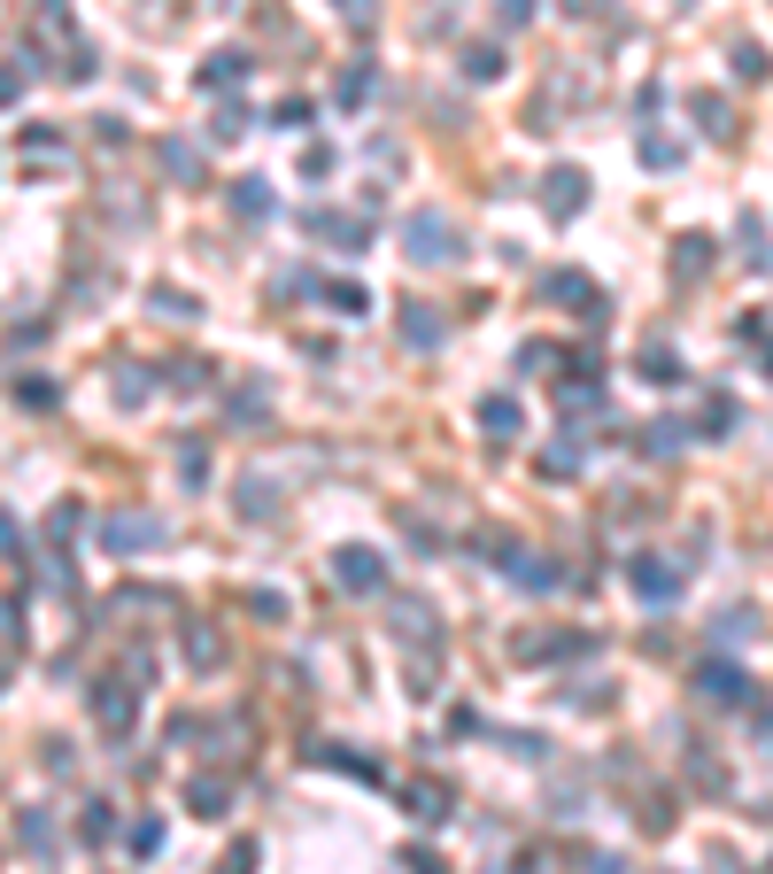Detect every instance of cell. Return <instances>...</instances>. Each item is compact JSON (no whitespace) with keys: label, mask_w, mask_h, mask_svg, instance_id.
<instances>
[{"label":"cell","mask_w":773,"mask_h":874,"mask_svg":"<svg viewBox=\"0 0 773 874\" xmlns=\"http://www.w3.org/2000/svg\"><path fill=\"white\" fill-rule=\"evenodd\" d=\"M626 580H634V596H642V604H673V596H681V565H665V557H650V549L634 557V573H626Z\"/></svg>","instance_id":"cell-5"},{"label":"cell","mask_w":773,"mask_h":874,"mask_svg":"<svg viewBox=\"0 0 773 874\" xmlns=\"http://www.w3.org/2000/svg\"><path fill=\"white\" fill-rule=\"evenodd\" d=\"M403 805H410L418 821H449V782H434V774H426V782H403Z\"/></svg>","instance_id":"cell-9"},{"label":"cell","mask_w":773,"mask_h":874,"mask_svg":"<svg viewBox=\"0 0 773 874\" xmlns=\"http://www.w3.org/2000/svg\"><path fill=\"white\" fill-rule=\"evenodd\" d=\"M186 658H194V666H217V658H225V643H217V635H201V627H194V635H186Z\"/></svg>","instance_id":"cell-27"},{"label":"cell","mask_w":773,"mask_h":874,"mask_svg":"<svg viewBox=\"0 0 773 874\" xmlns=\"http://www.w3.org/2000/svg\"><path fill=\"white\" fill-rule=\"evenodd\" d=\"M759 743H766V751H773V712H766V719H759Z\"/></svg>","instance_id":"cell-38"},{"label":"cell","mask_w":773,"mask_h":874,"mask_svg":"<svg viewBox=\"0 0 773 874\" xmlns=\"http://www.w3.org/2000/svg\"><path fill=\"white\" fill-rule=\"evenodd\" d=\"M132 852H140V860L162 852V821H140V828H132Z\"/></svg>","instance_id":"cell-30"},{"label":"cell","mask_w":773,"mask_h":874,"mask_svg":"<svg viewBox=\"0 0 773 874\" xmlns=\"http://www.w3.org/2000/svg\"><path fill=\"white\" fill-rule=\"evenodd\" d=\"M240 70H248L240 54H209V62H201V86H209V93H217V86H240Z\"/></svg>","instance_id":"cell-18"},{"label":"cell","mask_w":773,"mask_h":874,"mask_svg":"<svg viewBox=\"0 0 773 874\" xmlns=\"http://www.w3.org/2000/svg\"><path fill=\"white\" fill-rule=\"evenodd\" d=\"M735 78H766V54H759V47H751V39H743V47H735Z\"/></svg>","instance_id":"cell-31"},{"label":"cell","mask_w":773,"mask_h":874,"mask_svg":"<svg viewBox=\"0 0 773 874\" xmlns=\"http://www.w3.org/2000/svg\"><path fill=\"white\" fill-rule=\"evenodd\" d=\"M681 441H688V426H673V418H665V426H650V434H642V449H657V457H673V449H681Z\"/></svg>","instance_id":"cell-23"},{"label":"cell","mask_w":773,"mask_h":874,"mask_svg":"<svg viewBox=\"0 0 773 874\" xmlns=\"http://www.w3.org/2000/svg\"><path fill=\"white\" fill-rule=\"evenodd\" d=\"M39 23L62 39V31H70V0H39Z\"/></svg>","instance_id":"cell-32"},{"label":"cell","mask_w":773,"mask_h":874,"mask_svg":"<svg viewBox=\"0 0 773 874\" xmlns=\"http://www.w3.org/2000/svg\"><path fill=\"white\" fill-rule=\"evenodd\" d=\"M78 836H86V844H109V836H117V813H109V805L93 797V805L78 813Z\"/></svg>","instance_id":"cell-17"},{"label":"cell","mask_w":773,"mask_h":874,"mask_svg":"<svg viewBox=\"0 0 773 874\" xmlns=\"http://www.w3.org/2000/svg\"><path fill=\"white\" fill-rule=\"evenodd\" d=\"M642 163H650V171H673L681 148H673V140H642Z\"/></svg>","instance_id":"cell-28"},{"label":"cell","mask_w":773,"mask_h":874,"mask_svg":"<svg viewBox=\"0 0 773 874\" xmlns=\"http://www.w3.org/2000/svg\"><path fill=\"white\" fill-rule=\"evenodd\" d=\"M642 371H650L657 387H673V379H681V364H673V349H642Z\"/></svg>","instance_id":"cell-25"},{"label":"cell","mask_w":773,"mask_h":874,"mask_svg":"<svg viewBox=\"0 0 773 874\" xmlns=\"http://www.w3.org/2000/svg\"><path fill=\"white\" fill-rule=\"evenodd\" d=\"M240 512H248V519H271V512H279V504H271V480H264V473H248V480H240Z\"/></svg>","instance_id":"cell-15"},{"label":"cell","mask_w":773,"mask_h":874,"mask_svg":"<svg viewBox=\"0 0 773 874\" xmlns=\"http://www.w3.org/2000/svg\"><path fill=\"white\" fill-rule=\"evenodd\" d=\"M333 580H340L348 596H371V588L387 580V565H379V549H364V542H348V549H333Z\"/></svg>","instance_id":"cell-2"},{"label":"cell","mask_w":773,"mask_h":874,"mask_svg":"<svg viewBox=\"0 0 773 874\" xmlns=\"http://www.w3.org/2000/svg\"><path fill=\"white\" fill-rule=\"evenodd\" d=\"M16 93H23V62H0V109H8Z\"/></svg>","instance_id":"cell-34"},{"label":"cell","mask_w":773,"mask_h":874,"mask_svg":"<svg viewBox=\"0 0 773 874\" xmlns=\"http://www.w3.org/2000/svg\"><path fill=\"white\" fill-rule=\"evenodd\" d=\"M16 844H23L31 860H54V821H47V805H23V813H16Z\"/></svg>","instance_id":"cell-8"},{"label":"cell","mask_w":773,"mask_h":874,"mask_svg":"<svg viewBox=\"0 0 773 874\" xmlns=\"http://www.w3.org/2000/svg\"><path fill=\"white\" fill-rule=\"evenodd\" d=\"M403 248H410L418 264H449V256H457V225H449L442 209H410V217H403Z\"/></svg>","instance_id":"cell-1"},{"label":"cell","mask_w":773,"mask_h":874,"mask_svg":"<svg viewBox=\"0 0 773 874\" xmlns=\"http://www.w3.org/2000/svg\"><path fill=\"white\" fill-rule=\"evenodd\" d=\"M232 209H240V217H271V186H264V178H240V186H232Z\"/></svg>","instance_id":"cell-14"},{"label":"cell","mask_w":773,"mask_h":874,"mask_svg":"<svg viewBox=\"0 0 773 874\" xmlns=\"http://www.w3.org/2000/svg\"><path fill=\"white\" fill-rule=\"evenodd\" d=\"M132 712H140L132 682H93V719H101L109 735H125V727H132Z\"/></svg>","instance_id":"cell-7"},{"label":"cell","mask_w":773,"mask_h":874,"mask_svg":"<svg viewBox=\"0 0 773 874\" xmlns=\"http://www.w3.org/2000/svg\"><path fill=\"white\" fill-rule=\"evenodd\" d=\"M696 689H704V704H751V674L727 666V658H712V666L696 674Z\"/></svg>","instance_id":"cell-6"},{"label":"cell","mask_w":773,"mask_h":874,"mask_svg":"<svg viewBox=\"0 0 773 874\" xmlns=\"http://www.w3.org/2000/svg\"><path fill=\"white\" fill-rule=\"evenodd\" d=\"M581 201H588V171H573V163H557V171L542 178V209H549L557 225H573V217H581Z\"/></svg>","instance_id":"cell-3"},{"label":"cell","mask_w":773,"mask_h":874,"mask_svg":"<svg viewBox=\"0 0 773 874\" xmlns=\"http://www.w3.org/2000/svg\"><path fill=\"white\" fill-rule=\"evenodd\" d=\"M588 8H596V0H573V16H588Z\"/></svg>","instance_id":"cell-39"},{"label":"cell","mask_w":773,"mask_h":874,"mask_svg":"<svg viewBox=\"0 0 773 874\" xmlns=\"http://www.w3.org/2000/svg\"><path fill=\"white\" fill-rule=\"evenodd\" d=\"M209 140H240V109H232V101L217 109V125H209Z\"/></svg>","instance_id":"cell-33"},{"label":"cell","mask_w":773,"mask_h":874,"mask_svg":"<svg viewBox=\"0 0 773 874\" xmlns=\"http://www.w3.org/2000/svg\"><path fill=\"white\" fill-rule=\"evenodd\" d=\"M403 334H410L418 349H434V341H442V326H434V310H403Z\"/></svg>","instance_id":"cell-22"},{"label":"cell","mask_w":773,"mask_h":874,"mask_svg":"<svg viewBox=\"0 0 773 874\" xmlns=\"http://www.w3.org/2000/svg\"><path fill=\"white\" fill-rule=\"evenodd\" d=\"M23 163H39V171H54V163H62V140H54V125H31V132H23Z\"/></svg>","instance_id":"cell-10"},{"label":"cell","mask_w":773,"mask_h":874,"mask_svg":"<svg viewBox=\"0 0 773 874\" xmlns=\"http://www.w3.org/2000/svg\"><path fill=\"white\" fill-rule=\"evenodd\" d=\"M256 867V844H232V860H225V874H248Z\"/></svg>","instance_id":"cell-35"},{"label":"cell","mask_w":773,"mask_h":874,"mask_svg":"<svg viewBox=\"0 0 773 874\" xmlns=\"http://www.w3.org/2000/svg\"><path fill=\"white\" fill-rule=\"evenodd\" d=\"M511 580H518V588H557V565H549V557H526V549H518V557H511Z\"/></svg>","instance_id":"cell-12"},{"label":"cell","mask_w":773,"mask_h":874,"mask_svg":"<svg viewBox=\"0 0 773 874\" xmlns=\"http://www.w3.org/2000/svg\"><path fill=\"white\" fill-rule=\"evenodd\" d=\"M588 874H626V867H618L612 852H604V860H588Z\"/></svg>","instance_id":"cell-37"},{"label":"cell","mask_w":773,"mask_h":874,"mask_svg":"<svg viewBox=\"0 0 773 874\" xmlns=\"http://www.w3.org/2000/svg\"><path fill=\"white\" fill-rule=\"evenodd\" d=\"M155 310H170V318H194L201 302H194V295H178V287H155Z\"/></svg>","instance_id":"cell-29"},{"label":"cell","mask_w":773,"mask_h":874,"mask_svg":"<svg viewBox=\"0 0 773 874\" xmlns=\"http://www.w3.org/2000/svg\"><path fill=\"white\" fill-rule=\"evenodd\" d=\"M155 156H162V171H170V178H186V186H194V178H201V156H194V148H186V140H162V148H155Z\"/></svg>","instance_id":"cell-13"},{"label":"cell","mask_w":773,"mask_h":874,"mask_svg":"<svg viewBox=\"0 0 773 874\" xmlns=\"http://www.w3.org/2000/svg\"><path fill=\"white\" fill-rule=\"evenodd\" d=\"M464 78H479V86L503 78V54H495V47H464Z\"/></svg>","instance_id":"cell-21"},{"label":"cell","mask_w":773,"mask_h":874,"mask_svg":"<svg viewBox=\"0 0 773 874\" xmlns=\"http://www.w3.org/2000/svg\"><path fill=\"white\" fill-rule=\"evenodd\" d=\"M743 248H751V256H743L751 271H766V264H773V256H766V225H759V217H743Z\"/></svg>","instance_id":"cell-24"},{"label":"cell","mask_w":773,"mask_h":874,"mask_svg":"<svg viewBox=\"0 0 773 874\" xmlns=\"http://www.w3.org/2000/svg\"><path fill=\"white\" fill-rule=\"evenodd\" d=\"M696 426H704V434H727V426H735V403H727V395H712V403H704V418H696Z\"/></svg>","instance_id":"cell-26"},{"label":"cell","mask_w":773,"mask_h":874,"mask_svg":"<svg viewBox=\"0 0 773 874\" xmlns=\"http://www.w3.org/2000/svg\"><path fill=\"white\" fill-rule=\"evenodd\" d=\"M162 534H170V526L155 519V512H117V519H101V542H109V549H155Z\"/></svg>","instance_id":"cell-4"},{"label":"cell","mask_w":773,"mask_h":874,"mask_svg":"<svg viewBox=\"0 0 773 874\" xmlns=\"http://www.w3.org/2000/svg\"><path fill=\"white\" fill-rule=\"evenodd\" d=\"M309 225H317L325 240H340V248H364V217H333V209H317Z\"/></svg>","instance_id":"cell-11"},{"label":"cell","mask_w":773,"mask_h":874,"mask_svg":"<svg viewBox=\"0 0 773 874\" xmlns=\"http://www.w3.org/2000/svg\"><path fill=\"white\" fill-rule=\"evenodd\" d=\"M673 256H681V264H673V271H681V279H696V271H704V264H712V240H704V232H688V240H681V248H673Z\"/></svg>","instance_id":"cell-19"},{"label":"cell","mask_w":773,"mask_h":874,"mask_svg":"<svg viewBox=\"0 0 773 874\" xmlns=\"http://www.w3.org/2000/svg\"><path fill=\"white\" fill-rule=\"evenodd\" d=\"M534 16V0H503V23H526Z\"/></svg>","instance_id":"cell-36"},{"label":"cell","mask_w":773,"mask_h":874,"mask_svg":"<svg viewBox=\"0 0 773 874\" xmlns=\"http://www.w3.org/2000/svg\"><path fill=\"white\" fill-rule=\"evenodd\" d=\"M479 426H487V434H518V403L487 395V403H479Z\"/></svg>","instance_id":"cell-20"},{"label":"cell","mask_w":773,"mask_h":874,"mask_svg":"<svg viewBox=\"0 0 773 874\" xmlns=\"http://www.w3.org/2000/svg\"><path fill=\"white\" fill-rule=\"evenodd\" d=\"M186 805H194L201 821H217V813L232 805V789H225V782H194V789H186Z\"/></svg>","instance_id":"cell-16"}]
</instances>
